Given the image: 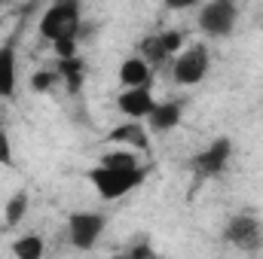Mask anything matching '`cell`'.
Returning <instances> with one entry per match:
<instances>
[{"mask_svg":"<svg viewBox=\"0 0 263 259\" xmlns=\"http://www.w3.org/2000/svg\"><path fill=\"white\" fill-rule=\"evenodd\" d=\"M150 168L147 165H132V168H107V165H95L86 171V180L95 186V192L104 201H117L123 195L135 192L147 183Z\"/></svg>","mask_w":263,"mask_h":259,"instance_id":"cell-1","label":"cell"},{"mask_svg":"<svg viewBox=\"0 0 263 259\" xmlns=\"http://www.w3.org/2000/svg\"><path fill=\"white\" fill-rule=\"evenodd\" d=\"M80 21H83V15H80V0H52V3L43 9V15H40L37 31H40V37H46L49 43H55V40H70V37L80 34Z\"/></svg>","mask_w":263,"mask_h":259,"instance_id":"cell-2","label":"cell"},{"mask_svg":"<svg viewBox=\"0 0 263 259\" xmlns=\"http://www.w3.org/2000/svg\"><path fill=\"white\" fill-rule=\"evenodd\" d=\"M211 70V52L205 43H193L172 58V79L178 85H199Z\"/></svg>","mask_w":263,"mask_h":259,"instance_id":"cell-3","label":"cell"},{"mask_svg":"<svg viewBox=\"0 0 263 259\" xmlns=\"http://www.w3.org/2000/svg\"><path fill=\"white\" fill-rule=\"evenodd\" d=\"M239 25V0H208L199 12V31L205 37H230Z\"/></svg>","mask_w":263,"mask_h":259,"instance_id":"cell-4","label":"cell"},{"mask_svg":"<svg viewBox=\"0 0 263 259\" xmlns=\"http://www.w3.org/2000/svg\"><path fill=\"white\" fill-rule=\"evenodd\" d=\"M107 229V217L98 210H73L67 217V238L77 250H92Z\"/></svg>","mask_w":263,"mask_h":259,"instance_id":"cell-5","label":"cell"},{"mask_svg":"<svg viewBox=\"0 0 263 259\" xmlns=\"http://www.w3.org/2000/svg\"><path fill=\"white\" fill-rule=\"evenodd\" d=\"M230 159H233V140L230 137H214L205 149H199L190 159V168H193V174L199 180H211V177L227 171Z\"/></svg>","mask_w":263,"mask_h":259,"instance_id":"cell-6","label":"cell"},{"mask_svg":"<svg viewBox=\"0 0 263 259\" xmlns=\"http://www.w3.org/2000/svg\"><path fill=\"white\" fill-rule=\"evenodd\" d=\"M223 241L239 250H260L263 247V223L254 213H236L223 226Z\"/></svg>","mask_w":263,"mask_h":259,"instance_id":"cell-7","label":"cell"},{"mask_svg":"<svg viewBox=\"0 0 263 259\" xmlns=\"http://www.w3.org/2000/svg\"><path fill=\"white\" fill-rule=\"evenodd\" d=\"M156 98L150 92V85H132V89H123L120 98H117V110L126 116V119H147V113L153 110Z\"/></svg>","mask_w":263,"mask_h":259,"instance_id":"cell-8","label":"cell"},{"mask_svg":"<svg viewBox=\"0 0 263 259\" xmlns=\"http://www.w3.org/2000/svg\"><path fill=\"white\" fill-rule=\"evenodd\" d=\"M181 119H184V104L181 101H156L144 122L153 134H168V131H175L181 125Z\"/></svg>","mask_w":263,"mask_h":259,"instance_id":"cell-9","label":"cell"},{"mask_svg":"<svg viewBox=\"0 0 263 259\" xmlns=\"http://www.w3.org/2000/svg\"><path fill=\"white\" fill-rule=\"evenodd\" d=\"M107 140L117 143V146H129V149H138V153H147L150 149V128L141 119H126L123 125L110 128Z\"/></svg>","mask_w":263,"mask_h":259,"instance_id":"cell-10","label":"cell"},{"mask_svg":"<svg viewBox=\"0 0 263 259\" xmlns=\"http://www.w3.org/2000/svg\"><path fill=\"white\" fill-rule=\"evenodd\" d=\"M15 85H18V52H15V43L9 40L0 46V101L12 98Z\"/></svg>","mask_w":263,"mask_h":259,"instance_id":"cell-11","label":"cell"},{"mask_svg":"<svg viewBox=\"0 0 263 259\" xmlns=\"http://www.w3.org/2000/svg\"><path fill=\"white\" fill-rule=\"evenodd\" d=\"M150 76H153V67L144 55H129L123 58L120 64V85L132 89V85H150Z\"/></svg>","mask_w":263,"mask_h":259,"instance_id":"cell-12","label":"cell"},{"mask_svg":"<svg viewBox=\"0 0 263 259\" xmlns=\"http://www.w3.org/2000/svg\"><path fill=\"white\" fill-rule=\"evenodd\" d=\"M141 55L150 61V67H162V64H172V52L162 40V34H150L141 40Z\"/></svg>","mask_w":263,"mask_h":259,"instance_id":"cell-13","label":"cell"},{"mask_svg":"<svg viewBox=\"0 0 263 259\" xmlns=\"http://www.w3.org/2000/svg\"><path fill=\"white\" fill-rule=\"evenodd\" d=\"M28 207H31V195L25 192V189H18L15 195H9V201H6V207H3V223H6V229H15V226L25 220Z\"/></svg>","mask_w":263,"mask_h":259,"instance_id":"cell-14","label":"cell"},{"mask_svg":"<svg viewBox=\"0 0 263 259\" xmlns=\"http://www.w3.org/2000/svg\"><path fill=\"white\" fill-rule=\"evenodd\" d=\"M9 250H12V256H18V259H40L43 250H46V244H43V235H22V238L12 241Z\"/></svg>","mask_w":263,"mask_h":259,"instance_id":"cell-15","label":"cell"},{"mask_svg":"<svg viewBox=\"0 0 263 259\" xmlns=\"http://www.w3.org/2000/svg\"><path fill=\"white\" fill-rule=\"evenodd\" d=\"M59 73H62V82H65L70 92H77L83 85V79H86V70H83L77 55L73 58H59Z\"/></svg>","mask_w":263,"mask_h":259,"instance_id":"cell-16","label":"cell"},{"mask_svg":"<svg viewBox=\"0 0 263 259\" xmlns=\"http://www.w3.org/2000/svg\"><path fill=\"white\" fill-rule=\"evenodd\" d=\"M98 165H107V168H132V165H141V159H138V149L120 146V149L101 153L98 156Z\"/></svg>","mask_w":263,"mask_h":259,"instance_id":"cell-17","label":"cell"},{"mask_svg":"<svg viewBox=\"0 0 263 259\" xmlns=\"http://www.w3.org/2000/svg\"><path fill=\"white\" fill-rule=\"evenodd\" d=\"M59 82H62L59 67H55V70H37V73L31 76V89H34V92H40V95H43V92H49V89H52V85H59Z\"/></svg>","mask_w":263,"mask_h":259,"instance_id":"cell-18","label":"cell"},{"mask_svg":"<svg viewBox=\"0 0 263 259\" xmlns=\"http://www.w3.org/2000/svg\"><path fill=\"white\" fill-rule=\"evenodd\" d=\"M162 40H165V46H168V52H172V58L184 49V40H187V34L184 31H178V28H172V31H162Z\"/></svg>","mask_w":263,"mask_h":259,"instance_id":"cell-19","label":"cell"},{"mask_svg":"<svg viewBox=\"0 0 263 259\" xmlns=\"http://www.w3.org/2000/svg\"><path fill=\"white\" fill-rule=\"evenodd\" d=\"M126 253H129L132 259H153V256H156V250L147 244V238H141V241L129 244V247H126Z\"/></svg>","mask_w":263,"mask_h":259,"instance_id":"cell-20","label":"cell"},{"mask_svg":"<svg viewBox=\"0 0 263 259\" xmlns=\"http://www.w3.org/2000/svg\"><path fill=\"white\" fill-rule=\"evenodd\" d=\"M52 49H55L59 58H73V55H77V37H70V40H55Z\"/></svg>","mask_w":263,"mask_h":259,"instance_id":"cell-21","label":"cell"},{"mask_svg":"<svg viewBox=\"0 0 263 259\" xmlns=\"http://www.w3.org/2000/svg\"><path fill=\"white\" fill-rule=\"evenodd\" d=\"M0 165H12V143L3 128H0Z\"/></svg>","mask_w":263,"mask_h":259,"instance_id":"cell-22","label":"cell"},{"mask_svg":"<svg viewBox=\"0 0 263 259\" xmlns=\"http://www.w3.org/2000/svg\"><path fill=\"white\" fill-rule=\"evenodd\" d=\"M165 3V9H172V12H184V9H193L199 0H162Z\"/></svg>","mask_w":263,"mask_h":259,"instance_id":"cell-23","label":"cell"}]
</instances>
